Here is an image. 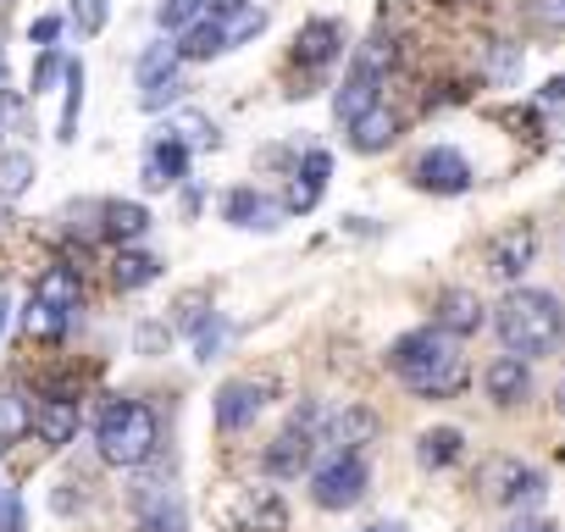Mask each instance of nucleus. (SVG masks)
I'll return each mask as SVG.
<instances>
[{
	"label": "nucleus",
	"mask_w": 565,
	"mask_h": 532,
	"mask_svg": "<svg viewBox=\"0 0 565 532\" xmlns=\"http://www.w3.org/2000/svg\"><path fill=\"white\" fill-rule=\"evenodd\" d=\"M388 366H394V377L411 389V394H422V400H455L460 389H466V355H460V344H455V333H444V328H416V333H405V339H394V350H388Z\"/></svg>",
	"instance_id": "1"
},
{
	"label": "nucleus",
	"mask_w": 565,
	"mask_h": 532,
	"mask_svg": "<svg viewBox=\"0 0 565 532\" xmlns=\"http://www.w3.org/2000/svg\"><path fill=\"white\" fill-rule=\"evenodd\" d=\"M493 322H499L504 350H515V355H548L559 344V333H565V306L548 289H510L499 300Z\"/></svg>",
	"instance_id": "2"
},
{
	"label": "nucleus",
	"mask_w": 565,
	"mask_h": 532,
	"mask_svg": "<svg viewBox=\"0 0 565 532\" xmlns=\"http://www.w3.org/2000/svg\"><path fill=\"white\" fill-rule=\"evenodd\" d=\"M95 444H100V460H106V466L134 471V466H145V460L156 455L161 422H156V411L139 405V400H111V405L100 411V422H95Z\"/></svg>",
	"instance_id": "3"
},
{
	"label": "nucleus",
	"mask_w": 565,
	"mask_h": 532,
	"mask_svg": "<svg viewBox=\"0 0 565 532\" xmlns=\"http://www.w3.org/2000/svg\"><path fill=\"white\" fill-rule=\"evenodd\" d=\"M322 427H328V411H322L317 400H306V405L295 411V422L271 438V449H266V471H271V477H282V482L300 477V471L311 466L317 444H322Z\"/></svg>",
	"instance_id": "4"
},
{
	"label": "nucleus",
	"mask_w": 565,
	"mask_h": 532,
	"mask_svg": "<svg viewBox=\"0 0 565 532\" xmlns=\"http://www.w3.org/2000/svg\"><path fill=\"white\" fill-rule=\"evenodd\" d=\"M366 493V460L355 449H333L317 471H311V499L322 510H350Z\"/></svg>",
	"instance_id": "5"
},
{
	"label": "nucleus",
	"mask_w": 565,
	"mask_h": 532,
	"mask_svg": "<svg viewBox=\"0 0 565 532\" xmlns=\"http://www.w3.org/2000/svg\"><path fill=\"white\" fill-rule=\"evenodd\" d=\"M477 488L493 499V504H510V510H521V504H543V477L532 471V466H521V460H510V455H493L488 466H482V477H477Z\"/></svg>",
	"instance_id": "6"
},
{
	"label": "nucleus",
	"mask_w": 565,
	"mask_h": 532,
	"mask_svg": "<svg viewBox=\"0 0 565 532\" xmlns=\"http://www.w3.org/2000/svg\"><path fill=\"white\" fill-rule=\"evenodd\" d=\"M416 189H427V194H466L471 189V161L460 150H449V145H433L416 161Z\"/></svg>",
	"instance_id": "7"
},
{
	"label": "nucleus",
	"mask_w": 565,
	"mask_h": 532,
	"mask_svg": "<svg viewBox=\"0 0 565 532\" xmlns=\"http://www.w3.org/2000/svg\"><path fill=\"white\" fill-rule=\"evenodd\" d=\"M271 400V383H249V377H233V383H222L216 389V427L222 433H238V427H249L255 416H260V405Z\"/></svg>",
	"instance_id": "8"
},
{
	"label": "nucleus",
	"mask_w": 565,
	"mask_h": 532,
	"mask_svg": "<svg viewBox=\"0 0 565 532\" xmlns=\"http://www.w3.org/2000/svg\"><path fill=\"white\" fill-rule=\"evenodd\" d=\"M532 260H537V233H532L526 222H515L510 233H499V244H493V255H488V273H493L499 284H521V278L532 273Z\"/></svg>",
	"instance_id": "9"
},
{
	"label": "nucleus",
	"mask_w": 565,
	"mask_h": 532,
	"mask_svg": "<svg viewBox=\"0 0 565 532\" xmlns=\"http://www.w3.org/2000/svg\"><path fill=\"white\" fill-rule=\"evenodd\" d=\"M222 216H227L233 227H249V233H277V227H282V205L266 200L260 189H233V194L222 200Z\"/></svg>",
	"instance_id": "10"
},
{
	"label": "nucleus",
	"mask_w": 565,
	"mask_h": 532,
	"mask_svg": "<svg viewBox=\"0 0 565 532\" xmlns=\"http://www.w3.org/2000/svg\"><path fill=\"white\" fill-rule=\"evenodd\" d=\"M34 433H40V444H51V449L73 444V438H78V400H73L67 389H56L51 400H40V405H34Z\"/></svg>",
	"instance_id": "11"
},
{
	"label": "nucleus",
	"mask_w": 565,
	"mask_h": 532,
	"mask_svg": "<svg viewBox=\"0 0 565 532\" xmlns=\"http://www.w3.org/2000/svg\"><path fill=\"white\" fill-rule=\"evenodd\" d=\"M134 504H139V526L145 532H183L189 526V515H183V504H178V493L167 482H139Z\"/></svg>",
	"instance_id": "12"
},
{
	"label": "nucleus",
	"mask_w": 565,
	"mask_h": 532,
	"mask_svg": "<svg viewBox=\"0 0 565 532\" xmlns=\"http://www.w3.org/2000/svg\"><path fill=\"white\" fill-rule=\"evenodd\" d=\"M183 172H189V145L161 128V139L150 145V156L139 167V178H145V189H172V183H183Z\"/></svg>",
	"instance_id": "13"
},
{
	"label": "nucleus",
	"mask_w": 565,
	"mask_h": 532,
	"mask_svg": "<svg viewBox=\"0 0 565 532\" xmlns=\"http://www.w3.org/2000/svg\"><path fill=\"white\" fill-rule=\"evenodd\" d=\"M482 389H488V400H493V405H521V400H526V389H532V372H526V361L510 350V355H493V361H488Z\"/></svg>",
	"instance_id": "14"
},
{
	"label": "nucleus",
	"mask_w": 565,
	"mask_h": 532,
	"mask_svg": "<svg viewBox=\"0 0 565 532\" xmlns=\"http://www.w3.org/2000/svg\"><path fill=\"white\" fill-rule=\"evenodd\" d=\"M339 45H344V29H339L333 18H317V23H306L300 40H295V67L317 73V67H328V62L339 56Z\"/></svg>",
	"instance_id": "15"
},
{
	"label": "nucleus",
	"mask_w": 565,
	"mask_h": 532,
	"mask_svg": "<svg viewBox=\"0 0 565 532\" xmlns=\"http://www.w3.org/2000/svg\"><path fill=\"white\" fill-rule=\"evenodd\" d=\"M394 139H399V111H388L383 100L350 123V150H361V156H383Z\"/></svg>",
	"instance_id": "16"
},
{
	"label": "nucleus",
	"mask_w": 565,
	"mask_h": 532,
	"mask_svg": "<svg viewBox=\"0 0 565 532\" xmlns=\"http://www.w3.org/2000/svg\"><path fill=\"white\" fill-rule=\"evenodd\" d=\"M377 84H383V73H372L366 62H355V67H350V78H344V84H339V95H333L339 123H355L361 111H372V106H377Z\"/></svg>",
	"instance_id": "17"
},
{
	"label": "nucleus",
	"mask_w": 565,
	"mask_h": 532,
	"mask_svg": "<svg viewBox=\"0 0 565 532\" xmlns=\"http://www.w3.org/2000/svg\"><path fill=\"white\" fill-rule=\"evenodd\" d=\"M322 438H328L333 449H361V444H372V438H377V416H372L366 405H350V411L328 416Z\"/></svg>",
	"instance_id": "18"
},
{
	"label": "nucleus",
	"mask_w": 565,
	"mask_h": 532,
	"mask_svg": "<svg viewBox=\"0 0 565 532\" xmlns=\"http://www.w3.org/2000/svg\"><path fill=\"white\" fill-rule=\"evenodd\" d=\"M34 300H45V306H56V311H78V300H84V284H78V273L73 266H45V273L34 278Z\"/></svg>",
	"instance_id": "19"
},
{
	"label": "nucleus",
	"mask_w": 565,
	"mask_h": 532,
	"mask_svg": "<svg viewBox=\"0 0 565 532\" xmlns=\"http://www.w3.org/2000/svg\"><path fill=\"white\" fill-rule=\"evenodd\" d=\"M488 317H482V300L471 295V289H449L444 300H438V328L444 333H455V339H466V333H477Z\"/></svg>",
	"instance_id": "20"
},
{
	"label": "nucleus",
	"mask_w": 565,
	"mask_h": 532,
	"mask_svg": "<svg viewBox=\"0 0 565 532\" xmlns=\"http://www.w3.org/2000/svg\"><path fill=\"white\" fill-rule=\"evenodd\" d=\"M222 51H227L222 18H200V23H189V29L178 34V56H183V62H211V56H222Z\"/></svg>",
	"instance_id": "21"
},
{
	"label": "nucleus",
	"mask_w": 565,
	"mask_h": 532,
	"mask_svg": "<svg viewBox=\"0 0 565 532\" xmlns=\"http://www.w3.org/2000/svg\"><path fill=\"white\" fill-rule=\"evenodd\" d=\"M100 216H106V233H111L117 244H134V238L150 233V211H145L139 200H106Z\"/></svg>",
	"instance_id": "22"
},
{
	"label": "nucleus",
	"mask_w": 565,
	"mask_h": 532,
	"mask_svg": "<svg viewBox=\"0 0 565 532\" xmlns=\"http://www.w3.org/2000/svg\"><path fill=\"white\" fill-rule=\"evenodd\" d=\"M156 278H161V260L145 255V249H122V255L111 260V284H117L122 295H134V289H145V284H156Z\"/></svg>",
	"instance_id": "23"
},
{
	"label": "nucleus",
	"mask_w": 565,
	"mask_h": 532,
	"mask_svg": "<svg viewBox=\"0 0 565 532\" xmlns=\"http://www.w3.org/2000/svg\"><path fill=\"white\" fill-rule=\"evenodd\" d=\"M34 178H40L34 150H0V200L29 194V189H34Z\"/></svg>",
	"instance_id": "24"
},
{
	"label": "nucleus",
	"mask_w": 565,
	"mask_h": 532,
	"mask_svg": "<svg viewBox=\"0 0 565 532\" xmlns=\"http://www.w3.org/2000/svg\"><path fill=\"white\" fill-rule=\"evenodd\" d=\"M34 433V400L23 389H0V444H18Z\"/></svg>",
	"instance_id": "25"
},
{
	"label": "nucleus",
	"mask_w": 565,
	"mask_h": 532,
	"mask_svg": "<svg viewBox=\"0 0 565 532\" xmlns=\"http://www.w3.org/2000/svg\"><path fill=\"white\" fill-rule=\"evenodd\" d=\"M178 45L172 40H156V45H145V56H139V67H134V78H139V89L145 84H161V78H172L178 73Z\"/></svg>",
	"instance_id": "26"
},
{
	"label": "nucleus",
	"mask_w": 565,
	"mask_h": 532,
	"mask_svg": "<svg viewBox=\"0 0 565 532\" xmlns=\"http://www.w3.org/2000/svg\"><path fill=\"white\" fill-rule=\"evenodd\" d=\"M460 433L455 427H433V433H422V444H416V455H422V466H449V460H460Z\"/></svg>",
	"instance_id": "27"
},
{
	"label": "nucleus",
	"mask_w": 565,
	"mask_h": 532,
	"mask_svg": "<svg viewBox=\"0 0 565 532\" xmlns=\"http://www.w3.org/2000/svg\"><path fill=\"white\" fill-rule=\"evenodd\" d=\"M67 106H62V128H56V139H78V111H84V62H67Z\"/></svg>",
	"instance_id": "28"
},
{
	"label": "nucleus",
	"mask_w": 565,
	"mask_h": 532,
	"mask_svg": "<svg viewBox=\"0 0 565 532\" xmlns=\"http://www.w3.org/2000/svg\"><path fill=\"white\" fill-rule=\"evenodd\" d=\"M23 328H29V339H62V333H67V311H56V306H45V300H29Z\"/></svg>",
	"instance_id": "29"
},
{
	"label": "nucleus",
	"mask_w": 565,
	"mask_h": 532,
	"mask_svg": "<svg viewBox=\"0 0 565 532\" xmlns=\"http://www.w3.org/2000/svg\"><path fill=\"white\" fill-rule=\"evenodd\" d=\"M167 134H172V139H183L189 150H205V145H216V128H211V117H200V111H183V117H172V123H167Z\"/></svg>",
	"instance_id": "30"
},
{
	"label": "nucleus",
	"mask_w": 565,
	"mask_h": 532,
	"mask_svg": "<svg viewBox=\"0 0 565 532\" xmlns=\"http://www.w3.org/2000/svg\"><path fill=\"white\" fill-rule=\"evenodd\" d=\"M205 18V0H161V12H156V23L167 29V34H183L189 23H200Z\"/></svg>",
	"instance_id": "31"
},
{
	"label": "nucleus",
	"mask_w": 565,
	"mask_h": 532,
	"mask_svg": "<svg viewBox=\"0 0 565 532\" xmlns=\"http://www.w3.org/2000/svg\"><path fill=\"white\" fill-rule=\"evenodd\" d=\"M62 78H67V56H62L56 45H45L40 62H34V84H29V89H34V95H51Z\"/></svg>",
	"instance_id": "32"
},
{
	"label": "nucleus",
	"mask_w": 565,
	"mask_h": 532,
	"mask_svg": "<svg viewBox=\"0 0 565 532\" xmlns=\"http://www.w3.org/2000/svg\"><path fill=\"white\" fill-rule=\"evenodd\" d=\"M266 29V12L260 7H244V12H233V18H222V34H227V51L233 45H244V40H255Z\"/></svg>",
	"instance_id": "33"
},
{
	"label": "nucleus",
	"mask_w": 565,
	"mask_h": 532,
	"mask_svg": "<svg viewBox=\"0 0 565 532\" xmlns=\"http://www.w3.org/2000/svg\"><path fill=\"white\" fill-rule=\"evenodd\" d=\"M178 100H183V78H178V73L139 89V106H145V111H167V106H178Z\"/></svg>",
	"instance_id": "34"
},
{
	"label": "nucleus",
	"mask_w": 565,
	"mask_h": 532,
	"mask_svg": "<svg viewBox=\"0 0 565 532\" xmlns=\"http://www.w3.org/2000/svg\"><path fill=\"white\" fill-rule=\"evenodd\" d=\"M73 23L78 34H100L111 23V0H73Z\"/></svg>",
	"instance_id": "35"
},
{
	"label": "nucleus",
	"mask_w": 565,
	"mask_h": 532,
	"mask_svg": "<svg viewBox=\"0 0 565 532\" xmlns=\"http://www.w3.org/2000/svg\"><path fill=\"white\" fill-rule=\"evenodd\" d=\"M249 521H255V532H282V521H289V510H282V499L260 493V499H255V510H249Z\"/></svg>",
	"instance_id": "36"
},
{
	"label": "nucleus",
	"mask_w": 565,
	"mask_h": 532,
	"mask_svg": "<svg viewBox=\"0 0 565 532\" xmlns=\"http://www.w3.org/2000/svg\"><path fill=\"white\" fill-rule=\"evenodd\" d=\"M488 78H493V84H515V78H521V51H515V45L493 51V56H488Z\"/></svg>",
	"instance_id": "37"
},
{
	"label": "nucleus",
	"mask_w": 565,
	"mask_h": 532,
	"mask_svg": "<svg viewBox=\"0 0 565 532\" xmlns=\"http://www.w3.org/2000/svg\"><path fill=\"white\" fill-rule=\"evenodd\" d=\"M222 339H227V322H222V317H211V322L194 333V361H216Z\"/></svg>",
	"instance_id": "38"
},
{
	"label": "nucleus",
	"mask_w": 565,
	"mask_h": 532,
	"mask_svg": "<svg viewBox=\"0 0 565 532\" xmlns=\"http://www.w3.org/2000/svg\"><path fill=\"white\" fill-rule=\"evenodd\" d=\"M322 200V183H311V178H295L289 183V200H282V211H311Z\"/></svg>",
	"instance_id": "39"
},
{
	"label": "nucleus",
	"mask_w": 565,
	"mask_h": 532,
	"mask_svg": "<svg viewBox=\"0 0 565 532\" xmlns=\"http://www.w3.org/2000/svg\"><path fill=\"white\" fill-rule=\"evenodd\" d=\"M394 56H399V51H394V40H372V45H366L355 62H366L372 73H388V67H394Z\"/></svg>",
	"instance_id": "40"
},
{
	"label": "nucleus",
	"mask_w": 565,
	"mask_h": 532,
	"mask_svg": "<svg viewBox=\"0 0 565 532\" xmlns=\"http://www.w3.org/2000/svg\"><path fill=\"white\" fill-rule=\"evenodd\" d=\"M300 178H311V183H322V189H328V178H333V156H328V150H306Z\"/></svg>",
	"instance_id": "41"
},
{
	"label": "nucleus",
	"mask_w": 565,
	"mask_h": 532,
	"mask_svg": "<svg viewBox=\"0 0 565 532\" xmlns=\"http://www.w3.org/2000/svg\"><path fill=\"white\" fill-rule=\"evenodd\" d=\"M0 532H23V499L12 488H0Z\"/></svg>",
	"instance_id": "42"
},
{
	"label": "nucleus",
	"mask_w": 565,
	"mask_h": 532,
	"mask_svg": "<svg viewBox=\"0 0 565 532\" xmlns=\"http://www.w3.org/2000/svg\"><path fill=\"white\" fill-rule=\"evenodd\" d=\"M532 18L554 34V29H565V0H537V7H532Z\"/></svg>",
	"instance_id": "43"
},
{
	"label": "nucleus",
	"mask_w": 565,
	"mask_h": 532,
	"mask_svg": "<svg viewBox=\"0 0 565 532\" xmlns=\"http://www.w3.org/2000/svg\"><path fill=\"white\" fill-rule=\"evenodd\" d=\"M29 40L45 51V45H56L62 40V18H34V29H29Z\"/></svg>",
	"instance_id": "44"
},
{
	"label": "nucleus",
	"mask_w": 565,
	"mask_h": 532,
	"mask_svg": "<svg viewBox=\"0 0 565 532\" xmlns=\"http://www.w3.org/2000/svg\"><path fill=\"white\" fill-rule=\"evenodd\" d=\"M244 7H249V0H205V18H233Z\"/></svg>",
	"instance_id": "45"
},
{
	"label": "nucleus",
	"mask_w": 565,
	"mask_h": 532,
	"mask_svg": "<svg viewBox=\"0 0 565 532\" xmlns=\"http://www.w3.org/2000/svg\"><path fill=\"white\" fill-rule=\"evenodd\" d=\"M537 106H565V78H548L543 95H537Z\"/></svg>",
	"instance_id": "46"
},
{
	"label": "nucleus",
	"mask_w": 565,
	"mask_h": 532,
	"mask_svg": "<svg viewBox=\"0 0 565 532\" xmlns=\"http://www.w3.org/2000/svg\"><path fill=\"white\" fill-rule=\"evenodd\" d=\"M161 344H167V328H139V350H150V355H156Z\"/></svg>",
	"instance_id": "47"
},
{
	"label": "nucleus",
	"mask_w": 565,
	"mask_h": 532,
	"mask_svg": "<svg viewBox=\"0 0 565 532\" xmlns=\"http://www.w3.org/2000/svg\"><path fill=\"white\" fill-rule=\"evenodd\" d=\"M510 532H554V521H521V526H510Z\"/></svg>",
	"instance_id": "48"
},
{
	"label": "nucleus",
	"mask_w": 565,
	"mask_h": 532,
	"mask_svg": "<svg viewBox=\"0 0 565 532\" xmlns=\"http://www.w3.org/2000/svg\"><path fill=\"white\" fill-rule=\"evenodd\" d=\"M7 311H12V306H7V295H0V333H7Z\"/></svg>",
	"instance_id": "49"
},
{
	"label": "nucleus",
	"mask_w": 565,
	"mask_h": 532,
	"mask_svg": "<svg viewBox=\"0 0 565 532\" xmlns=\"http://www.w3.org/2000/svg\"><path fill=\"white\" fill-rule=\"evenodd\" d=\"M0 89H7V51H0Z\"/></svg>",
	"instance_id": "50"
},
{
	"label": "nucleus",
	"mask_w": 565,
	"mask_h": 532,
	"mask_svg": "<svg viewBox=\"0 0 565 532\" xmlns=\"http://www.w3.org/2000/svg\"><path fill=\"white\" fill-rule=\"evenodd\" d=\"M0 134H7V106H0Z\"/></svg>",
	"instance_id": "51"
},
{
	"label": "nucleus",
	"mask_w": 565,
	"mask_h": 532,
	"mask_svg": "<svg viewBox=\"0 0 565 532\" xmlns=\"http://www.w3.org/2000/svg\"><path fill=\"white\" fill-rule=\"evenodd\" d=\"M372 532H399V526H372Z\"/></svg>",
	"instance_id": "52"
},
{
	"label": "nucleus",
	"mask_w": 565,
	"mask_h": 532,
	"mask_svg": "<svg viewBox=\"0 0 565 532\" xmlns=\"http://www.w3.org/2000/svg\"><path fill=\"white\" fill-rule=\"evenodd\" d=\"M559 411H565V389H559Z\"/></svg>",
	"instance_id": "53"
}]
</instances>
